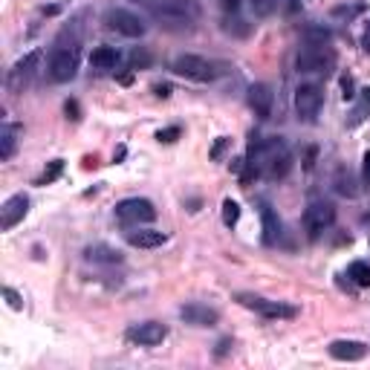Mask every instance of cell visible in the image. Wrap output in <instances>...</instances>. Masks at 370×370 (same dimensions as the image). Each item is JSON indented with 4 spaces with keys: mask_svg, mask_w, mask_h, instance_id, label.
<instances>
[{
    "mask_svg": "<svg viewBox=\"0 0 370 370\" xmlns=\"http://www.w3.org/2000/svg\"><path fill=\"white\" fill-rule=\"evenodd\" d=\"M246 176L249 180L252 174H261L263 180H284L293 171V151L286 148V142L281 136H269V139H261V136H252L249 142V163H246Z\"/></svg>",
    "mask_w": 370,
    "mask_h": 370,
    "instance_id": "1",
    "label": "cell"
},
{
    "mask_svg": "<svg viewBox=\"0 0 370 370\" xmlns=\"http://www.w3.org/2000/svg\"><path fill=\"white\" fill-rule=\"evenodd\" d=\"M362 163H364V165H362V171H364V183L370 185V154H364Z\"/></svg>",
    "mask_w": 370,
    "mask_h": 370,
    "instance_id": "38",
    "label": "cell"
},
{
    "mask_svg": "<svg viewBox=\"0 0 370 370\" xmlns=\"http://www.w3.org/2000/svg\"><path fill=\"white\" fill-rule=\"evenodd\" d=\"M362 46H364V53H370V24L364 26V35H362Z\"/></svg>",
    "mask_w": 370,
    "mask_h": 370,
    "instance_id": "39",
    "label": "cell"
},
{
    "mask_svg": "<svg viewBox=\"0 0 370 370\" xmlns=\"http://www.w3.org/2000/svg\"><path fill=\"white\" fill-rule=\"evenodd\" d=\"M335 223V205L333 203H324V200H313L304 212V226H307V234L315 240L321 237L327 229H333Z\"/></svg>",
    "mask_w": 370,
    "mask_h": 370,
    "instance_id": "8",
    "label": "cell"
},
{
    "mask_svg": "<svg viewBox=\"0 0 370 370\" xmlns=\"http://www.w3.org/2000/svg\"><path fill=\"white\" fill-rule=\"evenodd\" d=\"M38 64H41V53L38 50H32V53H26L21 61H15L12 64V70H9V75H6V84H9V90H24L29 82H32V75L38 73Z\"/></svg>",
    "mask_w": 370,
    "mask_h": 370,
    "instance_id": "11",
    "label": "cell"
},
{
    "mask_svg": "<svg viewBox=\"0 0 370 370\" xmlns=\"http://www.w3.org/2000/svg\"><path fill=\"white\" fill-rule=\"evenodd\" d=\"M347 278L356 286H370V263L367 261H353L347 266Z\"/></svg>",
    "mask_w": 370,
    "mask_h": 370,
    "instance_id": "23",
    "label": "cell"
},
{
    "mask_svg": "<svg viewBox=\"0 0 370 370\" xmlns=\"http://www.w3.org/2000/svg\"><path fill=\"white\" fill-rule=\"evenodd\" d=\"M3 298L9 301V307H12V310H21V307H24V301H21V295H18V293H15V289H12V286H3Z\"/></svg>",
    "mask_w": 370,
    "mask_h": 370,
    "instance_id": "32",
    "label": "cell"
},
{
    "mask_svg": "<svg viewBox=\"0 0 370 370\" xmlns=\"http://www.w3.org/2000/svg\"><path fill=\"white\" fill-rule=\"evenodd\" d=\"M64 113H67V119L78 122V119H82V107H78V102H75V99H70L67 104H64Z\"/></svg>",
    "mask_w": 370,
    "mask_h": 370,
    "instance_id": "33",
    "label": "cell"
},
{
    "mask_svg": "<svg viewBox=\"0 0 370 370\" xmlns=\"http://www.w3.org/2000/svg\"><path fill=\"white\" fill-rule=\"evenodd\" d=\"M180 136H183V127H176V124H174V127H165V131H159V133H156V139H159V142H165V145L176 142Z\"/></svg>",
    "mask_w": 370,
    "mask_h": 370,
    "instance_id": "29",
    "label": "cell"
},
{
    "mask_svg": "<svg viewBox=\"0 0 370 370\" xmlns=\"http://www.w3.org/2000/svg\"><path fill=\"white\" fill-rule=\"evenodd\" d=\"M324 107V90L318 84H298L295 90V113L304 122H315V116Z\"/></svg>",
    "mask_w": 370,
    "mask_h": 370,
    "instance_id": "9",
    "label": "cell"
},
{
    "mask_svg": "<svg viewBox=\"0 0 370 370\" xmlns=\"http://www.w3.org/2000/svg\"><path fill=\"white\" fill-rule=\"evenodd\" d=\"M168 240L165 232H156V229H139V232H127V243L136 246V249H156Z\"/></svg>",
    "mask_w": 370,
    "mask_h": 370,
    "instance_id": "17",
    "label": "cell"
},
{
    "mask_svg": "<svg viewBox=\"0 0 370 370\" xmlns=\"http://www.w3.org/2000/svg\"><path fill=\"white\" fill-rule=\"evenodd\" d=\"M104 24H107V29L119 32V35H124V38H142L145 29H148L145 21L131 9H110L104 15Z\"/></svg>",
    "mask_w": 370,
    "mask_h": 370,
    "instance_id": "10",
    "label": "cell"
},
{
    "mask_svg": "<svg viewBox=\"0 0 370 370\" xmlns=\"http://www.w3.org/2000/svg\"><path fill=\"white\" fill-rule=\"evenodd\" d=\"M26 212H29V197H26V194L9 197L3 205H0V229H3V232H12V229L26 217Z\"/></svg>",
    "mask_w": 370,
    "mask_h": 370,
    "instance_id": "13",
    "label": "cell"
},
{
    "mask_svg": "<svg viewBox=\"0 0 370 370\" xmlns=\"http://www.w3.org/2000/svg\"><path fill=\"white\" fill-rule=\"evenodd\" d=\"M78 70V50L75 46H58L50 55V64H46V75L55 84H67L70 78H75Z\"/></svg>",
    "mask_w": 370,
    "mask_h": 370,
    "instance_id": "4",
    "label": "cell"
},
{
    "mask_svg": "<svg viewBox=\"0 0 370 370\" xmlns=\"http://www.w3.org/2000/svg\"><path fill=\"white\" fill-rule=\"evenodd\" d=\"M229 344H232L229 339H223V342H220V347H217V356H223V353H226V350H229Z\"/></svg>",
    "mask_w": 370,
    "mask_h": 370,
    "instance_id": "40",
    "label": "cell"
},
{
    "mask_svg": "<svg viewBox=\"0 0 370 370\" xmlns=\"http://www.w3.org/2000/svg\"><path fill=\"white\" fill-rule=\"evenodd\" d=\"M116 217H119V223H124V226H142V223L156 220V208L145 197H127V200L116 203Z\"/></svg>",
    "mask_w": 370,
    "mask_h": 370,
    "instance_id": "6",
    "label": "cell"
},
{
    "mask_svg": "<svg viewBox=\"0 0 370 370\" xmlns=\"http://www.w3.org/2000/svg\"><path fill=\"white\" fill-rule=\"evenodd\" d=\"M87 261H93V263H119L122 261V255L116 252V249H110V246H104V243H95V246H87Z\"/></svg>",
    "mask_w": 370,
    "mask_h": 370,
    "instance_id": "22",
    "label": "cell"
},
{
    "mask_svg": "<svg viewBox=\"0 0 370 370\" xmlns=\"http://www.w3.org/2000/svg\"><path fill=\"white\" fill-rule=\"evenodd\" d=\"M237 304H243L246 310H255L257 315L263 318H295L298 310L293 307V304H284V301H269L263 295H252V293H237L234 295Z\"/></svg>",
    "mask_w": 370,
    "mask_h": 370,
    "instance_id": "5",
    "label": "cell"
},
{
    "mask_svg": "<svg viewBox=\"0 0 370 370\" xmlns=\"http://www.w3.org/2000/svg\"><path fill=\"white\" fill-rule=\"evenodd\" d=\"M304 41H307L310 46H327L330 44V32L321 29V26H310V29H304Z\"/></svg>",
    "mask_w": 370,
    "mask_h": 370,
    "instance_id": "25",
    "label": "cell"
},
{
    "mask_svg": "<svg viewBox=\"0 0 370 370\" xmlns=\"http://www.w3.org/2000/svg\"><path fill=\"white\" fill-rule=\"evenodd\" d=\"M237 220H240V205L234 200H226L223 203V223L232 229V226H237Z\"/></svg>",
    "mask_w": 370,
    "mask_h": 370,
    "instance_id": "27",
    "label": "cell"
},
{
    "mask_svg": "<svg viewBox=\"0 0 370 370\" xmlns=\"http://www.w3.org/2000/svg\"><path fill=\"white\" fill-rule=\"evenodd\" d=\"M335 191H339V194H344V197H356V194H359V191L353 188V176L344 174V171H339V176H335Z\"/></svg>",
    "mask_w": 370,
    "mask_h": 370,
    "instance_id": "26",
    "label": "cell"
},
{
    "mask_svg": "<svg viewBox=\"0 0 370 370\" xmlns=\"http://www.w3.org/2000/svg\"><path fill=\"white\" fill-rule=\"evenodd\" d=\"M370 116V87H364V90H359V102H356V107L350 110V119H347V127H356V124H362L364 119Z\"/></svg>",
    "mask_w": 370,
    "mask_h": 370,
    "instance_id": "21",
    "label": "cell"
},
{
    "mask_svg": "<svg viewBox=\"0 0 370 370\" xmlns=\"http://www.w3.org/2000/svg\"><path fill=\"white\" fill-rule=\"evenodd\" d=\"M261 223H263V243L266 246H275L278 240H281V220H278L275 212H272L269 203L261 205Z\"/></svg>",
    "mask_w": 370,
    "mask_h": 370,
    "instance_id": "18",
    "label": "cell"
},
{
    "mask_svg": "<svg viewBox=\"0 0 370 370\" xmlns=\"http://www.w3.org/2000/svg\"><path fill=\"white\" fill-rule=\"evenodd\" d=\"M249 6H252V12L257 15V18H269V15L275 12L278 0H249Z\"/></svg>",
    "mask_w": 370,
    "mask_h": 370,
    "instance_id": "28",
    "label": "cell"
},
{
    "mask_svg": "<svg viewBox=\"0 0 370 370\" xmlns=\"http://www.w3.org/2000/svg\"><path fill=\"white\" fill-rule=\"evenodd\" d=\"M226 145H229V139H226V136H220V142H217V145H214V151H212V156H214V159H217V156H220V154H223V148H226Z\"/></svg>",
    "mask_w": 370,
    "mask_h": 370,
    "instance_id": "37",
    "label": "cell"
},
{
    "mask_svg": "<svg viewBox=\"0 0 370 370\" xmlns=\"http://www.w3.org/2000/svg\"><path fill=\"white\" fill-rule=\"evenodd\" d=\"M335 64V53L330 46H304V50L295 55V70L298 73H330Z\"/></svg>",
    "mask_w": 370,
    "mask_h": 370,
    "instance_id": "7",
    "label": "cell"
},
{
    "mask_svg": "<svg viewBox=\"0 0 370 370\" xmlns=\"http://www.w3.org/2000/svg\"><path fill=\"white\" fill-rule=\"evenodd\" d=\"M217 3H220V9H223V12H237L243 0H217Z\"/></svg>",
    "mask_w": 370,
    "mask_h": 370,
    "instance_id": "34",
    "label": "cell"
},
{
    "mask_svg": "<svg viewBox=\"0 0 370 370\" xmlns=\"http://www.w3.org/2000/svg\"><path fill=\"white\" fill-rule=\"evenodd\" d=\"M342 87H344V102H347V99H356V95H359V93H353V78H350V75L342 82Z\"/></svg>",
    "mask_w": 370,
    "mask_h": 370,
    "instance_id": "35",
    "label": "cell"
},
{
    "mask_svg": "<svg viewBox=\"0 0 370 370\" xmlns=\"http://www.w3.org/2000/svg\"><path fill=\"white\" fill-rule=\"evenodd\" d=\"M142 6L165 29H185L194 24L200 15L197 0H142Z\"/></svg>",
    "mask_w": 370,
    "mask_h": 370,
    "instance_id": "2",
    "label": "cell"
},
{
    "mask_svg": "<svg viewBox=\"0 0 370 370\" xmlns=\"http://www.w3.org/2000/svg\"><path fill=\"white\" fill-rule=\"evenodd\" d=\"M246 102L252 107V113L257 119H269L272 116V104H275V93H272L269 84H252L249 87V95H246Z\"/></svg>",
    "mask_w": 370,
    "mask_h": 370,
    "instance_id": "15",
    "label": "cell"
},
{
    "mask_svg": "<svg viewBox=\"0 0 370 370\" xmlns=\"http://www.w3.org/2000/svg\"><path fill=\"white\" fill-rule=\"evenodd\" d=\"M154 93L159 95V99H168V95H171V84H156Z\"/></svg>",
    "mask_w": 370,
    "mask_h": 370,
    "instance_id": "36",
    "label": "cell"
},
{
    "mask_svg": "<svg viewBox=\"0 0 370 370\" xmlns=\"http://www.w3.org/2000/svg\"><path fill=\"white\" fill-rule=\"evenodd\" d=\"M18 133H21V127L18 124H3L0 127V159H12L15 148H18Z\"/></svg>",
    "mask_w": 370,
    "mask_h": 370,
    "instance_id": "20",
    "label": "cell"
},
{
    "mask_svg": "<svg viewBox=\"0 0 370 370\" xmlns=\"http://www.w3.org/2000/svg\"><path fill=\"white\" fill-rule=\"evenodd\" d=\"M364 220H367V223H370V214H367V217H364Z\"/></svg>",
    "mask_w": 370,
    "mask_h": 370,
    "instance_id": "41",
    "label": "cell"
},
{
    "mask_svg": "<svg viewBox=\"0 0 370 370\" xmlns=\"http://www.w3.org/2000/svg\"><path fill=\"white\" fill-rule=\"evenodd\" d=\"M330 356L339 362H362L367 356V344L353 342V339H339L330 344Z\"/></svg>",
    "mask_w": 370,
    "mask_h": 370,
    "instance_id": "16",
    "label": "cell"
},
{
    "mask_svg": "<svg viewBox=\"0 0 370 370\" xmlns=\"http://www.w3.org/2000/svg\"><path fill=\"white\" fill-rule=\"evenodd\" d=\"M171 70L176 75H183V78H191V82H214V78L220 75L214 61H208L203 55H194V53L176 55L174 64H171Z\"/></svg>",
    "mask_w": 370,
    "mask_h": 370,
    "instance_id": "3",
    "label": "cell"
},
{
    "mask_svg": "<svg viewBox=\"0 0 370 370\" xmlns=\"http://www.w3.org/2000/svg\"><path fill=\"white\" fill-rule=\"evenodd\" d=\"M180 315L185 324H194V327H214L220 321V313L208 304H200V301H191L185 307H180Z\"/></svg>",
    "mask_w": 370,
    "mask_h": 370,
    "instance_id": "14",
    "label": "cell"
},
{
    "mask_svg": "<svg viewBox=\"0 0 370 370\" xmlns=\"http://www.w3.org/2000/svg\"><path fill=\"white\" fill-rule=\"evenodd\" d=\"M61 174H64V159H53L50 168H44V174L35 180V185H50V183H55V180H58Z\"/></svg>",
    "mask_w": 370,
    "mask_h": 370,
    "instance_id": "24",
    "label": "cell"
},
{
    "mask_svg": "<svg viewBox=\"0 0 370 370\" xmlns=\"http://www.w3.org/2000/svg\"><path fill=\"white\" fill-rule=\"evenodd\" d=\"M168 335V327L159 324V321H145V324H136L127 330V342H133L139 347H154V344H163Z\"/></svg>",
    "mask_w": 370,
    "mask_h": 370,
    "instance_id": "12",
    "label": "cell"
},
{
    "mask_svg": "<svg viewBox=\"0 0 370 370\" xmlns=\"http://www.w3.org/2000/svg\"><path fill=\"white\" fill-rule=\"evenodd\" d=\"M359 12H364V3H356V6H335V9H333L335 18H353V15H359Z\"/></svg>",
    "mask_w": 370,
    "mask_h": 370,
    "instance_id": "30",
    "label": "cell"
},
{
    "mask_svg": "<svg viewBox=\"0 0 370 370\" xmlns=\"http://www.w3.org/2000/svg\"><path fill=\"white\" fill-rule=\"evenodd\" d=\"M151 64V55L145 53V50H133V55H131V67L133 70H139V67H148Z\"/></svg>",
    "mask_w": 370,
    "mask_h": 370,
    "instance_id": "31",
    "label": "cell"
},
{
    "mask_svg": "<svg viewBox=\"0 0 370 370\" xmlns=\"http://www.w3.org/2000/svg\"><path fill=\"white\" fill-rule=\"evenodd\" d=\"M116 64H119L116 46H95L93 55H90V67H93V70H99V73L116 70Z\"/></svg>",
    "mask_w": 370,
    "mask_h": 370,
    "instance_id": "19",
    "label": "cell"
}]
</instances>
